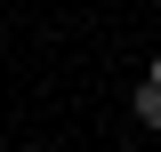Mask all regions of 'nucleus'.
<instances>
[{
	"label": "nucleus",
	"mask_w": 161,
	"mask_h": 152,
	"mask_svg": "<svg viewBox=\"0 0 161 152\" xmlns=\"http://www.w3.org/2000/svg\"><path fill=\"white\" fill-rule=\"evenodd\" d=\"M137 120H145V128H161V88H153V80L137 88Z\"/></svg>",
	"instance_id": "1"
},
{
	"label": "nucleus",
	"mask_w": 161,
	"mask_h": 152,
	"mask_svg": "<svg viewBox=\"0 0 161 152\" xmlns=\"http://www.w3.org/2000/svg\"><path fill=\"white\" fill-rule=\"evenodd\" d=\"M153 88H161V56H153Z\"/></svg>",
	"instance_id": "2"
}]
</instances>
